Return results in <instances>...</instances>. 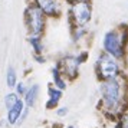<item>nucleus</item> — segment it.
<instances>
[{
    "label": "nucleus",
    "instance_id": "nucleus-21",
    "mask_svg": "<svg viewBox=\"0 0 128 128\" xmlns=\"http://www.w3.org/2000/svg\"><path fill=\"white\" fill-rule=\"evenodd\" d=\"M33 59H35L38 64H45L46 62V58L43 55H33Z\"/></svg>",
    "mask_w": 128,
    "mask_h": 128
},
{
    "label": "nucleus",
    "instance_id": "nucleus-23",
    "mask_svg": "<svg viewBox=\"0 0 128 128\" xmlns=\"http://www.w3.org/2000/svg\"><path fill=\"white\" fill-rule=\"evenodd\" d=\"M75 2H89V0H69V3H75Z\"/></svg>",
    "mask_w": 128,
    "mask_h": 128
},
{
    "label": "nucleus",
    "instance_id": "nucleus-15",
    "mask_svg": "<svg viewBox=\"0 0 128 128\" xmlns=\"http://www.w3.org/2000/svg\"><path fill=\"white\" fill-rule=\"evenodd\" d=\"M28 86H29V85H26V82L19 81L18 84H16V86L13 88V92L16 94L19 98H23L24 94H26V91H28Z\"/></svg>",
    "mask_w": 128,
    "mask_h": 128
},
{
    "label": "nucleus",
    "instance_id": "nucleus-14",
    "mask_svg": "<svg viewBox=\"0 0 128 128\" xmlns=\"http://www.w3.org/2000/svg\"><path fill=\"white\" fill-rule=\"evenodd\" d=\"M22 98H19L16 94L13 92V91H10V92H7L4 96H3V105H4V110H10V108H13L14 105L18 104L19 101H20Z\"/></svg>",
    "mask_w": 128,
    "mask_h": 128
},
{
    "label": "nucleus",
    "instance_id": "nucleus-13",
    "mask_svg": "<svg viewBox=\"0 0 128 128\" xmlns=\"http://www.w3.org/2000/svg\"><path fill=\"white\" fill-rule=\"evenodd\" d=\"M19 82L18 79V72L16 69L13 68V66H9L6 70V85L9 89H13V88L16 86V84Z\"/></svg>",
    "mask_w": 128,
    "mask_h": 128
},
{
    "label": "nucleus",
    "instance_id": "nucleus-5",
    "mask_svg": "<svg viewBox=\"0 0 128 128\" xmlns=\"http://www.w3.org/2000/svg\"><path fill=\"white\" fill-rule=\"evenodd\" d=\"M92 19V7L89 2H75L69 7V22L72 28H85Z\"/></svg>",
    "mask_w": 128,
    "mask_h": 128
},
{
    "label": "nucleus",
    "instance_id": "nucleus-18",
    "mask_svg": "<svg viewBox=\"0 0 128 128\" xmlns=\"http://www.w3.org/2000/svg\"><path fill=\"white\" fill-rule=\"evenodd\" d=\"M86 35V29L85 28H74V40H79Z\"/></svg>",
    "mask_w": 128,
    "mask_h": 128
},
{
    "label": "nucleus",
    "instance_id": "nucleus-16",
    "mask_svg": "<svg viewBox=\"0 0 128 128\" xmlns=\"http://www.w3.org/2000/svg\"><path fill=\"white\" fill-rule=\"evenodd\" d=\"M114 124H115V128H128V110L124 111Z\"/></svg>",
    "mask_w": 128,
    "mask_h": 128
},
{
    "label": "nucleus",
    "instance_id": "nucleus-4",
    "mask_svg": "<svg viewBox=\"0 0 128 128\" xmlns=\"http://www.w3.org/2000/svg\"><path fill=\"white\" fill-rule=\"evenodd\" d=\"M24 24L28 28L29 35L42 36L46 28V16L35 4H29L24 10Z\"/></svg>",
    "mask_w": 128,
    "mask_h": 128
},
{
    "label": "nucleus",
    "instance_id": "nucleus-19",
    "mask_svg": "<svg viewBox=\"0 0 128 128\" xmlns=\"http://www.w3.org/2000/svg\"><path fill=\"white\" fill-rule=\"evenodd\" d=\"M29 114H30V110H29V108H24L23 112H22V115H20V118H19L18 125H16V127H19V125H23L24 122L28 121V118H29Z\"/></svg>",
    "mask_w": 128,
    "mask_h": 128
},
{
    "label": "nucleus",
    "instance_id": "nucleus-9",
    "mask_svg": "<svg viewBox=\"0 0 128 128\" xmlns=\"http://www.w3.org/2000/svg\"><path fill=\"white\" fill-rule=\"evenodd\" d=\"M39 96H40V85L39 84H32L28 86V91L24 94V96L22 98L23 104L26 108H35L38 101H39Z\"/></svg>",
    "mask_w": 128,
    "mask_h": 128
},
{
    "label": "nucleus",
    "instance_id": "nucleus-7",
    "mask_svg": "<svg viewBox=\"0 0 128 128\" xmlns=\"http://www.w3.org/2000/svg\"><path fill=\"white\" fill-rule=\"evenodd\" d=\"M32 4L40 9L46 18H56L60 13V4L58 0H33Z\"/></svg>",
    "mask_w": 128,
    "mask_h": 128
},
{
    "label": "nucleus",
    "instance_id": "nucleus-17",
    "mask_svg": "<svg viewBox=\"0 0 128 128\" xmlns=\"http://www.w3.org/2000/svg\"><path fill=\"white\" fill-rule=\"evenodd\" d=\"M55 114H56L58 118H65V116L69 114V108L66 105H59L58 108L55 110Z\"/></svg>",
    "mask_w": 128,
    "mask_h": 128
},
{
    "label": "nucleus",
    "instance_id": "nucleus-11",
    "mask_svg": "<svg viewBox=\"0 0 128 128\" xmlns=\"http://www.w3.org/2000/svg\"><path fill=\"white\" fill-rule=\"evenodd\" d=\"M52 85L55 88H58L60 91H65L68 86V81L64 78V75L60 74V70L58 69V66L55 65V68L52 69Z\"/></svg>",
    "mask_w": 128,
    "mask_h": 128
},
{
    "label": "nucleus",
    "instance_id": "nucleus-3",
    "mask_svg": "<svg viewBox=\"0 0 128 128\" xmlns=\"http://www.w3.org/2000/svg\"><path fill=\"white\" fill-rule=\"evenodd\" d=\"M95 74H96V78L99 82L115 79L118 76L124 75L120 60L114 59L105 52H101V55L95 62Z\"/></svg>",
    "mask_w": 128,
    "mask_h": 128
},
{
    "label": "nucleus",
    "instance_id": "nucleus-20",
    "mask_svg": "<svg viewBox=\"0 0 128 128\" xmlns=\"http://www.w3.org/2000/svg\"><path fill=\"white\" fill-rule=\"evenodd\" d=\"M76 59H78V62H79V65L85 64V62H86V59H88V52H86V50H84V52L78 53V56H76Z\"/></svg>",
    "mask_w": 128,
    "mask_h": 128
},
{
    "label": "nucleus",
    "instance_id": "nucleus-24",
    "mask_svg": "<svg viewBox=\"0 0 128 128\" xmlns=\"http://www.w3.org/2000/svg\"><path fill=\"white\" fill-rule=\"evenodd\" d=\"M65 128H78V127H75V125H66Z\"/></svg>",
    "mask_w": 128,
    "mask_h": 128
},
{
    "label": "nucleus",
    "instance_id": "nucleus-8",
    "mask_svg": "<svg viewBox=\"0 0 128 128\" xmlns=\"http://www.w3.org/2000/svg\"><path fill=\"white\" fill-rule=\"evenodd\" d=\"M62 96H64V91L55 88L52 84L48 85V98L46 102H45V110L46 111L56 110L60 104V101H62Z\"/></svg>",
    "mask_w": 128,
    "mask_h": 128
},
{
    "label": "nucleus",
    "instance_id": "nucleus-6",
    "mask_svg": "<svg viewBox=\"0 0 128 128\" xmlns=\"http://www.w3.org/2000/svg\"><path fill=\"white\" fill-rule=\"evenodd\" d=\"M56 66H58V69L60 70V74L64 75V78L68 82L75 81L78 75H79V66L81 65L78 62L76 56H74V55H66L62 59H59Z\"/></svg>",
    "mask_w": 128,
    "mask_h": 128
},
{
    "label": "nucleus",
    "instance_id": "nucleus-10",
    "mask_svg": "<svg viewBox=\"0 0 128 128\" xmlns=\"http://www.w3.org/2000/svg\"><path fill=\"white\" fill-rule=\"evenodd\" d=\"M24 108H26V106H24L23 101L20 99L13 108L6 111L4 120H6V122H7V127H16V125H18V121H19V118H20V115H22V112H23Z\"/></svg>",
    "mask_w": 128,
    "mask_h": 128
},
{
    "label": "nucleus",
    "instance_id": "nucleus-12",
    "mask_svg": "<svg viewBox=\"0 0 128 128\" xmlns=\"http://www.w3.org/2000/svg\"><path fill=\"white\" fill-rule=\"evenodd\" d=\"M29 45L32 46V50H33V55H43L45 52V45H43V40H42V36H32L29 35Z\"/></svg>",
    "mask_w": 128,
    "mask_h": 128
},
{
    "label": "nucleus",
    "instance_id": "nucleus-2",
    "mask_svg": "<svg viewBox=\"0 0 128 128\" xmlns=\"http://www.w3.org/2000/svg\"><path fill=\"white\" fill-rule=\"evenodd\" d=\"M127 38L128 30L122 29H114L106 32L102 40V52L108 53L116 60H124L127 55Z\"/></svg>",
    "mask_w": 128,
    "mask_h": 128
},
{
    "label": "nucleus",
    "instance_id": "nucleus-1",
    "mask_svg": "<svg viewBox=\"0 0 128 128\" xmlns=\"http://www.w3.org/2000/svg\"><path fill=\"white\" fill-rule=\"evenodd\" d=\"M98 108L108 121L115 122L128 110V79L121 75L115 79L99 82Z\"/></svg>",
    "mask_w": 128,
    "mask_h": 128
},
{
    "label": "nucleus",
    "instance_id": "nucleus-22",
    "mask_svg": "<svg viewBox=\"0 0 128 128\" xmlns=\"http://www.w3.org/2000/svg\"><path fill=\"white\" fill-rule=\"evenodd\" d=\"M0 128H9L7 127V122L4 118H0Z\"/></svg>",
    "mask_w": 128,
    "mask_h": 128
}]
</instances>
